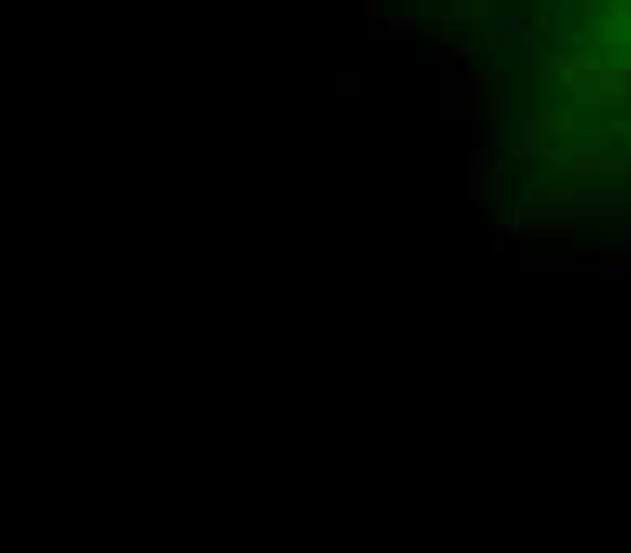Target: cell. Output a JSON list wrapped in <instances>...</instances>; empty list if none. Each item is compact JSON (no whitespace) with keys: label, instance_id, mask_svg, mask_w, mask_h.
Wrapping results in <instances>:
<instances>
[{"label":"cell","instance_id":"cell-1","mask_svg":"<svg viewBox=\"0 0 631 553\" xmlns=\"http://www.w3.org/2000/svg\"><path fill=\"white\" fill-rule=\"evenodd\" d=\"M510 143L592 177L631 173V0H433Z\"/></svg>","mask_w":631,"mask_h":553}]
</instances>
